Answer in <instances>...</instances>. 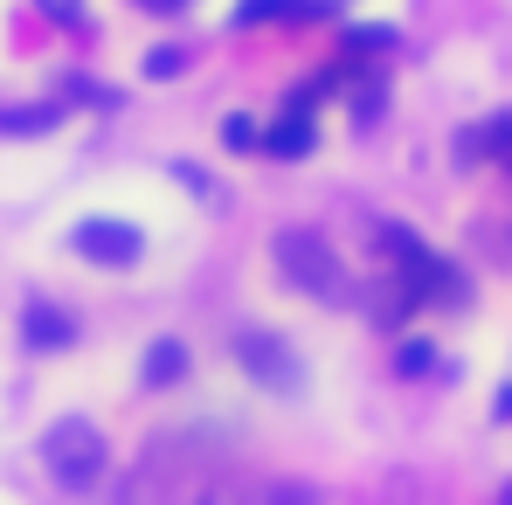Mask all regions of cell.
<instances>
[{"label": "cell", "mask_w": 512, "mask_h": 505, "mask_svg": "<svg viewBox=\"0 0 512 505\" xmlns=\"http://www.w3.org/2000/svg\"><path fill=\"white\" fill-rule=\"evenodd\" d=\"M256 139H263V132H256L250 118H222V146H236V153H250Z\"/></svg>", "instance_id": "13"}, {"label": "cell", "mask_w": 512, "mask_h": 505, "mask_svg": "<svg viewBox=\"0 0 512 505\" xmlns=\"http://www.w3.org/2000/svg\"><path fill=\"white\" fill-rule=\"evenodd\" d=\"M56 118H63V97H56V104H28V111H0V132L28 139V132H49Z\"/></svg>", "instance_id": "10"}, {"label": "cell", "mask_w": 512, "mask_h": 505, "mask_svg": "<svg viewBox=\"0 0 512 505\" xmlns=\"http://www.w3.org/2000/svg\"><path fill=\"white\" fill-rule=\"evenodd\" d=\"M374 236H381V250H388V270H395V277H402L416 298H436V305H464V277H457V270H450V263H443L436 250H423L409 229L381 222Z\"/></svg>", "instance_id": "2"}, {"label": "cell", "mask_w": 512, "mask_h": 505, "mask_svg": "<svg viewBox=\"0 0 512 505\" xmlns=\"http://www.w3.org/2000/svg\"><path fill=\"white\" fill-rule=\"evenodd\" d=\"M270 256H277V277H284V284H298V291H312V298H326V305L353 298V277L340 270V256L326 250V236H312V229H277V236H270Z\"/></svg>", "instance_id": "1"}, {"label": "cell", "mask_w": 512, "mask_h": 505, "mask_svg": "<svg viewBox=\"0 0 512 505\" xmlns=\"http://www.w3.org/2000/svg\"><path fill=\"white\" fill-rule=\"evenodd\" d=\"M70 250L84 256V263H97V270H132L146 256V236L132 222H118V215H84L70 229Z\"/></svg>", "instance_id": "5"}, {"label": "cell", "mask_w": 512, "mask_h": 505, "mask_svg": "<svg viewBox=\"0 0 512 505\" xmlns=\"http://www.w3.org/2000/svg\"><path fill=\"white\" fill-rule=\"evenodd\" d=\"M139 7H153V14H173V7H187V0H139Z\"/></svg>", "instance_id": "16"}, {"label": "cell", "mask_w": 512, "mask_h": 505, "mask_svg": "<svg viewBox=\"0 0 512 505\" xmlns=\"http://www.w3.org/2000/svg\"><path fill=\"white\" fill-rule=\"evenodd\" d=\"M395 367H402V374H429V367H436V346H429V339H409V346L395 353Z\"/></svg>", "instance_id": "12"}, {"label": "cell", "mask_w": 512, "mask_h": 505, "mask_svg": "<svg viewBox=\"0 0 512 505\" xmlns=\"http://www.w3.org/2000/svg\"><path fill=\"white\" fill-rule=\"evenodd\" d=\"M298 14H326V0H243V7H236L243 28H250V21H298Z\"/></svg>", "instance_id": "9"}, {"label": "cell", "mask_w": 512, "mask_h": 505, "mask_svg": "<svg viewBox=\"0 0 512 505\" xmlns=\"http://www.w3.org/2000/svg\"><path fill=\"white\" fill-rule=\"evenodd\" d=\"M21 339H28L35 353H56V346H70V339H77V319H70V312H56V305H28V312H21Z\"/></svg>", "instance_id": "7"}, {"label": "cell", "mask_w": 512, "mask_h": 505, "mask_svg": "<svg viewBox=\"0 0 512 505\" xmlns=\"http://www.w3.org/2000/svg\"><path fill=\"white\" fill-rule=\"evenodd\" d=\"M270 160H305L312 146H319V125H312V104H284V118L256 139Z\"/></svg>", "instance_id": "6"}, {"label": "cell", "mask_w": 512, "mask_h": 505, "mask_svg": "<svg viewBox=\"0 0 512 505\" xmlns=\"http://www.w3.org/2000/svg\"><path fill=\"white\" fill-rule=\"evenodd\" d=\"M187 367H194V353H187L180 339H153L146 360H139V381H146V388H173V381H187Z\"/></svg>", "instance_id": "8"}, {"label": "cell", "mask_w": 512, "mask_h": 505, "mask_svg": "<svg viewBox=\"0 0 512 505\" xmlns=\"http://www.w3.org/2000/svg\"><path fill=\"white\" fill-rule=\"evenodd\" d=\"M395 42H402L395 28H346V49H353V56H381V49H395Z\"/></svg>", "instance_id": "11"}, {"label": "cell", "mask_w": 512, "mask_h": 505, "mask_svg": "<svg viewBox=\"0 0 512 505\" xmlns=\"http://www.w3.org/2000/svg\"><path fill=\"white\" fill-rule=\"evenodd\" d=\"M499 416H512V388H499Z\"/></svg>", "instance_id": "17"}, {"label": "cell", "mask_w": 512, "mask_h": 505, "mask_svg": "<svg viewBox=\"0 0 512 505\" xmlns=\"http://www.w3.org/2000/svg\"><path fill=\"white\" fill-rule=\"evenodd\" d=\"M173 70H180V56H173V49H153V56H146V77H173Z\"/></svg>", "instance_id": "15"}, {"label": "cell", "mask_w": 512, "mask_h": 505, "mask_svg": "<svg viewBox=\"0 0 512 505\" xmlns=\"http://www.w3.org/2000/svg\"><path fill=\"white\" fill-rule=\"evenodd\" d=\"M104 457H111V450H104V436H97L84 416L56 422V429L42 436V464H49V478L70 485V492H84V485L104 478Z\"/></svg>", "instance_id": "4"}, {"label": "cell", "mask_w": 512, "mask_h": 505, "mask_svg": "<svg viewBox=\"0 0 512 505\" xmlns=\"http://www.w3.org/2000/svg\"><path fill=\"white\" fill-rule=\"evenodd\" d=\"M49 21H70V28H84V0H35Z\"/></svg>", "instance_id": "14"}, {"label": "cell", "mask_w": 512, "mask_h": 505, "mask_svg": "<svg viewBox=\"0 0 512 505\" xmlns=\"http://www.w3.org/2000/svg\"><path fill=\"white\" fill-rule=\"evenodd\" d=\"M229 353H236V367L250 374L256 388H270V395H298V388H305V360H298V346L284 333L243 326V333L229 339Z\"/></svg>", "instance_id": "3"}]
</instances>
